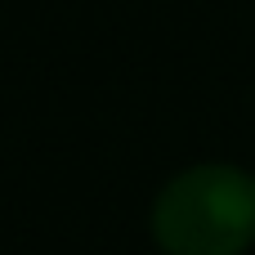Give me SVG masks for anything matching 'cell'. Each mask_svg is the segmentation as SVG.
Instances as JSON below:
<instances>
[{
  "label": "cell",
  "instance_id": "cell-1",
  "mask_svg": "<svg viewBox=\"0 0 255 255\" xmlns=\"http://www.w3.org/2000/svg\"><path fill=\"white\" fill-rule=\"evenodd\" d=\"M152 229L170 255H233L255 238V188L229 166L184 170L157 197Z\"/></svg>",
  "mask_w": 255,
  "mask_h": 255
}]
</instances>
